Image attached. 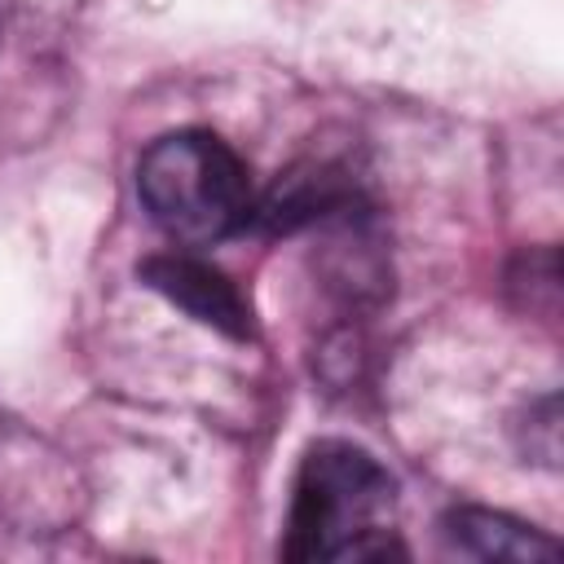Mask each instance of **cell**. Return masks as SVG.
I'll use <instances>...</instances> for the list:
<instances>
[{
    "label": "cell",
    "mask_w": 564,
    "mask_h": 564,
    "mask_svg": "<svg viewBox=\"0 0 564 564\" xmlns=\"http://www.w3.org/2000/svg\"><path fill=\"white\" fill-rule=\"evenodd\" d=\"M441 538L463 551V555H480V560H551L560 546L555 538L538 533L533 524L489 511V507H454L441 520Z\"/></svg>",
    "instance_id": "cell-4"
},
{
    "label": "cell",
    "mask_w": 564,
    "mask_h": 564,
    "mask_svg": "<svg viewBox=\"0 0 564 564\" xmlns=\"http://www.w3.org/2000/svg\"><path fill=\"white\" fill-rule=\"evenodd\" d=\"M145 216L181 247H207L256 216L251 172L229 141L207 128H181L150 141L137 159Z\"/></svg>",
    "instance_id": "cell-2"
},
{
    "label": "cell",
    "mask_w": 564,
    "mask_h": 564,
    "mask_svg": "<svg viewBox=\"0 0 564 564\" xmlns=\"http://www.w3.org/2000/svg\"><path fill=\"white\" fill-rule=\"evenodd\" d=\"M397 480L352 441H317L295 471L286 511V560H383L392 542Z\"/></svg>",
    "instance_id": "cell-1"
},
{
    "label": "cell",
    "mask_w": 564,
    "mask_h": 564,
    "mask_svg": "<svg viewBox=\"0 0 564 564\" xmlns=\"http://www.w3.org/2000/svg\"><path fill=\"white\" fill-rule=\"evenodd\" d=\"M137 273L150 291H159L167 304H176L194 322H203V326H212L229 339L251 335V304L229 282V273H220L216 264H207L198 256H185V251H163V256L141 260Z\"/></svg>",
    "instance_id": "cell-3"
}]
</instances>
